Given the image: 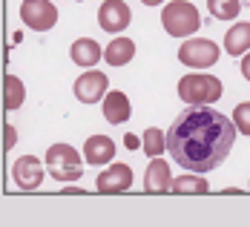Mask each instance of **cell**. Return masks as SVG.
<instances>
[{
	"instance_id": "cell-12",
	"label": "cell",
	"mask_w": 250,
	"mask_h": 227,
	"mask_svg": "<svg viewBox=\"0 0 250 227\" xmlns=\"http://www.w3.org/2000/svg\"><path fill=\"white\" fill-rule=\"evenodd\" d=\"M170 187H173V173H170L167 161L152 158L147 167V176H144V190L147 193H167Z\"/></svg>"
},
{
	"instance_id": "cell-11",
	"label": "cell",
	"mask_w": 250,
	"mask_h": 227,
	"mask_svg": "<svg viewBox=\"0 0 250 227\" xmlns=\"http://www.w3.org/2000/svg\"><path fill=\"white\" fill-rule=\"evenodd\" d=\"M83 158H86V164H95V167L109 164V161L115 158V141H112L109 135H92V138H86V144H83Z\"/></svg>"
},
{
	"instance_id": "cell-10",
	"label": "cell",
	"mask_w": 250,
	"mask_h": 227,
	"mask_svg": "<svg viewBox=\"0 0 250 227\" xmlns=\"http://www.w3.org/2000/svg\"><path fill=\"white\" fill-rule=\"evenodd\" d=\"M12 178L21 190H38L43 181V164L35 155H21L12 167Z\"/></svg>"
},
{
	"instance_id": "cell-6",
	"label": "cell",
	"mask_w": 250,
	"mask_h": 227,
	"mask_svg": "<svg viewBox=\"0 0 250 227\" xmlns=\"http://www.w3.org/2000/svg\"><path fill=\"white\" fill-rule=\"evenodd\" d=\"M21 21L32 32H46L58 23V9L52 0H23L21 3Z\"/></svg>"
},
{
	"instance_id": "cell-9",
	"label": "cell",
	"mask_w": 250,
	"mask_h": 227,
	"mask_svg": "<svg viewBox=\"0 0 250 227\" xmlns=\"http://www.w3.org/2000/svg\"><path fill=\"white\" fill-rule=\"evenodd\" d=\"M132 187V170L126 164H112L109 170H104L95 178V190L104 196H115V193H124Z\"/></svg>"
},
{
	"instance_id": "cell-19",
	"label": "cell",
	"mask_w": 250,
	"mask_h": 227,
	"mask_svg": "<svg viewBox=\"0 0 250 227\" xmlns=\"http://www.w3.org/2000/svg\"><path fill=\"white\" fill-rule=\"evenodd\" d=\"M141 147H144V152H147L150 158H158L161 152L167 150V132H161L158 126H150V129L144 132V141H141Z\"/></svg>"
},
{
	"instance_id": "cell-22",
	"label": "cell",
	"mask_w": 250,
	"mask_h": 227,
	"mask_svg": "<svg viewBox=\"0 0 250 227\" xmlns=\"http://www.w3.org/2000/svg\"><path fill=\"white\" fill-rule=\"evenodd\" d=\"M15 135H18V132H15V126H12V124H6V141H3V147H6V152H9L12 147H15V141H18Z\"/></svg>"
},
{
	"instance_id": "cell-24",
	"label": "cell",
	"mask_w": 250,
	"mask_h": 227,
	"mask_svg": "<svg viewBox=\"0 0 250 227\" xmlns=\"http://www.w3.org/2000/svg\"><path fill=\"white\" fill-rule=\"evenodd\" d=\"M242 75H245V81H250V52H245V58H242Z\"/></svg>"
},
{
	"instance_id": "cell-4",
	"label": "cell",
	"mask_w": 250,
	"mask_h": 227,
	"mask_svg": "<svg viewBox=\"0 0 250 227\" xmlns=\"http://www.w3.org/2000/svg\"><path fill=\"white\" fill-rule=\"evenodd\" d=\"M46 167L55 181H78L83 176V161L69 144H52L46 150Z\"/></svg>"
},
{
	"instance_id": "cell-8",
	"label": "cell",
	"mask_w": 250,
	"mask_h": 227,
	"mask_svg": "<svg viewBox=\"0 0 250 227\" xmlns=\"http://www.w3.org/2000/svg\"><path fill=\"white\" fill-rule=\"evenodd\" d=\"M129 21H132V12H129V6L124 0H104V6L98 12V23L104 32H112V35L124 32Z\"/></svg>"
},
{
	"instance_id": "cell-14",
	"label": "cell",
	"mask_w": 250,
	"mask_h": 227,
	"mask_svg": "<svg viewBox=\"0 0 250 227\" xmlns=\"http://www.w3.org/2000/svg\"><path fill=\"white\" fill-rule=\"evenodd\" d=\"M69 55H72L75 66H81V69H92L101 58H104L101 43H95L92 38H78L75 43H72V49H69Z\"/></svg>"
},
{
	"instance_id": "cell-20",
	"label": "cell",
	"mask_w": 250,
	"mask_h": 227,
	"mask_svg": "<svg viewBox=\"0 0 250 227\" xmlns=\"http://www.w3.org/2000/svg\"><path fill=\"white\" fill-rule=\"evenodd\" d=\"M207 9L219 21H236V15L242 12V0H207Z\"/></svg>"
},
{
	"instance_id": "cell-5",
	"label": "cell",
	"mask_w": 250,
	"mask_h": 227,
	"mask_svg": "<svg viewBox=\"0 0 250 227\" xmlns=\"http://www.w3.org/2000/svg\"><path fill=\"white\" fill-rule=\"evenodd\" d=\"M219 43L216 41H207V38H190L178 46V61L190 69H207L219 61Z\"/></svg>"
},
{
	"instance_id": "cell-21",
	"label": "cell",
	"mask_w": 250,
	"mask_h": 227,
	"mask_svg": "<svg viewBox=\"0 0 250 227\" xmlns=\"http://www.w3.org/2000/svg\"><path fill=\"white\" fill-rule=\"evenodd\" d=\"M233 121H236V129H239L242 135H250V101L236 103V109H233Z\"/></svg>"
},
{
	"instance_id": "cell-26",
	"label": "cell",
	"mask_w": 250,
	"mask_h": 227,
	"mask_svg": "<svg viewBox=\"0 0 250 227\" xmlns=\"http://www.w3.org/2000/svg\"><path fill=\"white\" fill-rule=\"evenodd\" d=\"M141 3H144V6H158L161 0H141Z\"/></svg>"
},
{
	"instance_id": "cell-7",
	"label": "cell",
	"mask_w": 250,
	"mask_h": 227,
	"mask_svg": "<svg viewBox=\"0 0 250 227\" xmlns=\"http://www.w3.org/2000/svg\"><path fill=\"white\" fill-rule=\"evenodd\" d=\"M106 86H109V81H106L104 72L86 69V72L75 81V98L81 103H98L101 98H106V92H109Z\"/></svg>"
},
{
	"instance_id": "cell-3",
	"label": "cell",
	"mask_w": 250,
	"mask_h": 227,
	"mask_svg": "<svg viewBox=\"0 0 250 227\" xmlns=\"http://www.w3.org/2000/svg\"><path fill=\"white\" fill-rule=\"evenodd\" d=\"M222 95V81L213 75H184L178 81V98L190 106H210Z\"/></svg>"
},
{
	"instance_id": "cell-13",
	"label": "cell",
	"mask_w": 250,
	"mask_h": 227,
	"mask_svg": "<svg viewBox=\"0 0 250 227\" xmlns=\"http://www.w3.org/2000/svg\"><path fill=\"white\" fill-rule=\"evenodd\" d=\"M129 115H132V106H129V98L124 92L121 89L106 92V98H104V118L109 124H124V121H129Z\"/></svg>"
},
{
	"instance_id": "cell-18",
	"label": "cell",
	"mask_w": 250,
	"mask_h": 227,
	"mask_svg": "<svg viewBox=\"0 0 250 227\" xmlns=\"http://www.w3.org/2000/svg\"><path fill=\"white\" fill-rule=\"evenodd\" d=\"M173 190L175 196H187V193H193V196H204V193H210V187H207V181L199 176H178L173 178Z\"/></svg>"
},
{
	"instance_id": "cell-1",
	"label": "cell",
	"mask_w": 250,
	"mask_h": 227,
	"mask_svg": "<svg viewBox=\"0 0 250 227\" xmlns=\"http://www.w3.org/2000/svg\"><path fill=\"white\" fill-rule=\"evenodd\" d=\"M236 144V121L213 106L184 109L167 129V150L181 167L193 173H210L225 161Z\"/></svg>"
},
{
	"instance_id": "cell-2",
	"label": "cell",
	"mask_w": 250,
	"mask_h": 227,
	"mask_svg": "<svg viewBox=\"0 0 250 227\" xmlns=\"http://www.w3.org/2000/svg\"><path fill=\"white\" fill-rule=\"evenodd\" d=\"M161 26L173 38H187V35H193V32L201 29V15L190 0H173L161 12Z\"/></svg>"
},
{
	"instance_id": "cell-16",
	"label": "cell",
	"mask_w": 250,
	"mask_h": 227,
	"mask_svg": "<svg viewBox=\"0 0 250 227\" xmlns=\"http://www.w3.org/2000/svg\"><path fill=\"white\" fill-rule=\"evenodd\" d=\"M225 49L230 52L233 58L250 52V23H236V26H230V29H227Z\"/></svg>"
},
{
	"instance_id": "cell-17",
	"label": "cell",
	"mask_w": 250,
	"mask_h": 227,
	"mask_svg": "<svg viewBox=\"0 0 250 227\" xmlns=\"http://www.w3.org/2000/svg\"><path fill=\"white\" fill-rule=\"evenodd\" d=\"M26 98V89H23V81L18 75H6L3 81V106H6V112H15Z\"/></svg>"
},
{
	"instance_id": "cell-25",
	"label": "cell",
	"mask_w": 250,
	"mask_h": 227,
	"mask_svg": "<svg viewBox=\"0 0 250 227\" xmlns=\"http://www.w3.org/2000/svg\"><path fill=\"white\" fill-rule=\"evenodd\" d=\"M63 193H66V196H72V193H75V196H81V193H83V190H78V187H66V190H63Z\"/></svg>"
},
{
	"instance_id": "cell-23",
	"label": "cell",
	"mask_w": 250,
	"mask_h": 227,
	"mask_svg": "<svg viewBox=\"0 0 250 227\" xmlns=\"http://www.w3.org/2000/svg\"><path fill=\"white\" fill-rule=\"evenodd\" d=\"M124 147H126V150H138V147H141L138 135H132V132H129V135H124Z\"/></svg>"
},
{
	"instance_id": "cell-15",
	"label": "cell",
	"mask_w": 250,
	"mask_h": 227,
	"mask_svg": "<svg viewBox=\"0 0 250 227\" xmlns=\"http://www.w3.org/2000/svg\"><path fill=\"white\" fill-rule=\"evenodd\" d=\"M135 58V43L129 41V38H115L112 43H106V49H104V61L109 63V66H124Z\"/></svg>"
}]
</instances>
